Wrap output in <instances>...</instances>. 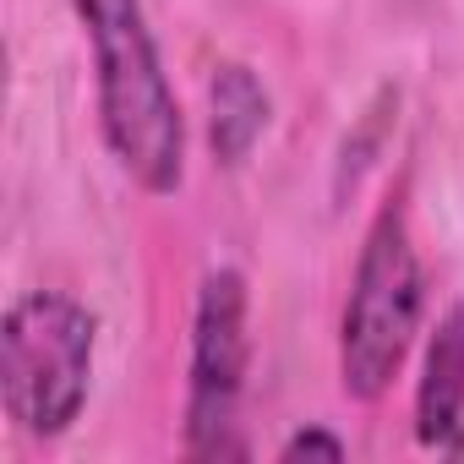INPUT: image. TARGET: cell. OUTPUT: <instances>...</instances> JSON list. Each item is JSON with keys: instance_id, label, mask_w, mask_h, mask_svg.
I'll list each match as a JSON object with an SVG mask.
<instances>
[{"instance_id": "obj_1", "label": "cell", "mask_w": 464, "mask_h": 464, "mask_svg": "<svg viewBox=\"0 0 464 464\" xmlns=\"http://www.w3.org/2000/svg\"><path fill=\"white\" fill-rule=\"evenodd\" d=\"M99 61V126L121 169L142 191H175L180 186V159H186V131H180V104L169 93L159 44L148 34L142 0H72Z\"/></svg>"}, {"instance_id": "obj_2", "label": "cell", "mask_w": 464, "mask_h": 464, "mask_svg": "<svg viewBox=\"0 0 464 464\" xmlns=\"http://www.w3.org/2000/svg\"><path fill=\"white\" fill-rule=\"evenodd\" d=\"M420 306H426V285H420V263L410 246L404 202L388 197L366 229L350 306H344V328H339V372H344L350 399L388 393V382L404 366L410 339L420 328Z\"/></svg>"}, {"instance_id": "obj_3", "label": "cell", "mask_w": 464, "mask_h": 464, "mask_svg": "<svg viewBox=\"0 0 464 464\" xmlns=\"http://www.w3.org/2000/svg\"><path fill=\"white\" fill-rule=\"evenodd\" d=\"M93 377V317L72 295L34 290L6 312L0 334V393L28 437H61Z\"/></svg>"}, {"instance_id": "obj_4", "label": "cell", "mask_w": 464, "mask_h": 464, "mask_svg": "<svg viewBox=\"0 0 464 464\" xmlns=\"http://www.w3.org/2000/svg\"><path fill=\"white\" fill-rule=\"evenodd\" d=\"M252 361L246 334V279L236 268H213L197 290V323H191V393H186V453L218 459L236 453L229 426H236L241 382Z\"/></svg>"}, {"instance_id": "obj_5", "label": "cell", "mask_w": 464, "mask_h": 464, "mask_svg": "<svg viewBox=\"0 0 464 464\" xmlns=\"http://www.w3.org/2000/svg\"><path fill=\"white\" fill-rule=\"evenodd\" d=\"M459 426H464V301L448 306V317L437 323L415 393V431L426 448H459Z\"/></svg>"}, {"instance_id": "obj_6", "label": "cell", "mask_w": 464, "mask_h": 464, "mask_svg": "<svg viewBox=\"0 0 464 464\" xmlns=\"http://www.w3.org/2000/svg\"><path fill=\"white\" fill-rule=\"evenodd\" d=\"M268 126V93L252 66L229 61L208 82V142L218 164H241Z\"/></svg>"}, {"instance_id": "obj_7", "label": "cell", "mask_w": 464, "mask_h": 464, "mask_svg": "<svg viewBox=\"0 0 464 464\" xmlns=\"http://www.w3.org/2000/svg\"><path fill=\"white\" fill-rule=\"evenodd\" d=\"M285 459H344V442H339L334 431L306 426V431H295V437L285 442Z\"/></svg>"}]
</instances>
